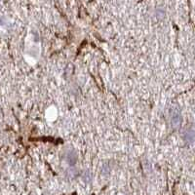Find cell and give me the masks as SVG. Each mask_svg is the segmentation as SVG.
Listing matches in <instances>:
<instances>
[{"instance_id": "cell-2", "label": "cell", "mask_w": 195, "mask_h": 195, "mask_svg": "<svg viewBox=\"0 0 195 195\" xmlns=\"http://www.w3.org/2000/svg\"><path fill=\"white\" fill-rule=\"evenodd\" d=\"M182 115L180 112H174L172 115V126L174 128H179L182 124Z\"/></svg>"}, {"instance_id": "cell-3", "label": "cell", "mask_w": 195, "mask_h": 195, "mask_svg": "<svg viewBox=\"0 0 195 195\" xmlns=\"http://www.w3.org/2000/svg\"><path fill=\"white\" fill-rule=\"evenodd\" d=\"M66 159L67 161V163L69 165H74L76 163V161H77V155H76V153L75 152H73V151H69L67 153V155H66Z\"/></svg>"}, {"instance_id": "cell-1", "label": "cell", "mask_w": 195, "mask_h": 195, "mask_svg": "<svg viewBox=\"0 0 195 195\" xmlns=\"http://www.w3.org/2000/svg\"><path fill=\"white\" fill-rule=\"evenodd\" d=\"M183 140L187 143H192L195 141V132L192 129H187L183 133Z\"/></svg>"}]
</instances>
